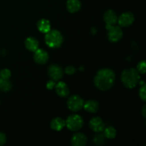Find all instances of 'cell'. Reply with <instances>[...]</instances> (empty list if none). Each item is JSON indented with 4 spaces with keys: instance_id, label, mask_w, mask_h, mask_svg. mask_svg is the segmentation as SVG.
I'll return each mask as SVG.
<instances>
[{
    "instance_id": "1",
    "label": "cell",
    "mask_w": 146,
    "mask_h": 146,
    "mask_svg": "<svg viewBox=\"0 0 146 146\" xmlns=\"http://www.w3.org/2000/svg\"><path fill=\"white\" fill-rule=\"evenodd\" d=\"M115 81V74L110 68H103L96 75L94 84L96 88L101 91H108L111 89Z\"/></svg>"
},
{
    "instance_id": "2",
    "label": "cell",
    "mask_w": 146,
    "mask_h": 146,
    "mask_svg": "<svg viewBox=\"0 0 146 146\" xmlns=\"http://www.w3.org/2000/svg\"><path fill=\"white\" fill-rule=\"evenodd\" d=\"M140 73L133 68H126L121 74V81L125 87L133 88L140 81Z\"/></svg>"
},
{
    "instance_id": "3",
    "label": "cell",
    "mask_w": 146,
    "mask_h": 146,
    "mask_svg": "<svg viewBox=\"0 0 146 146\" xmlns=\"http://www.w3.org/2000/svg\"><path fill=\"white\" fill-rule=\"evenodd\" d=\"M64 38L58 30H50L46 33L45 43L50 48H58L62 44Z\"/></svg>"
},
{
    "instance_id": "4",
    "label": "cell",
    "mask_w": 146,
    "mask_h": 146,
    "mask_svg": "<svg viewBox=\"0 0 146 146\" xmlns=\"http://www.w3.org/2000/svg\"><path fill=\"white\" fill-rule=\"evenodd\" d=\"M66 122L67 128L72 131H77L81 129L84 125V120L78 114H72L68 117Z\"/></svg>"
},
{
    "instance_id": "5",
    "label": "cell",
    "mask_w": 146,
    "mask_h": 146,
    "mask_svg": "<svg viewBox=\"0 0 146 146\" xmlns=\"http://www.w3.org/2000/svg\"><path fill=\"white\" fill-rule=\"evenodd\" d=\"M106 28L108 31V39L111 42H117L123 37V31L119 27L113 25H106Z\"/></svg>"
},
{
    "instance_id": "6",
    "label": "cell",
    "mask_w": 146,
    "mask_h": 146,
    "mask_svg": "<svg viewBox=\"0 0 146 146\" xmlns=\"http://www.w3.org/2000/svg\"><path fill=\"white\" fill-rule=\"evenodd\" d=\"M84 100L78 95L71 96L67 101V106L74 112L80 111L84 107Z\"/></svg>"
},
{
    "instance_id": "7",
    "label": "cell",
    "mask_w": 146,
    "mask_h": 146,
    "mask_svg": "<svg viewBox=\"0 0 146 146\" xmlns=\"http://www.w3.org/2000/svg\"><path fill=\"white\" fill-rule=\"evenodd\" d=\"M135 17L134 15L131 12L126 11L121 14L118 19V22L121 27H128L132 25L133 23L134 22Z\"/></svg>"
},
{
    "instance_id": "8",
    "label": "cell",
    "mask_w": 146,
    "mask_h": 146,
    "mask_svg": "<svg viewBox=\"0 0 146 146\" xmlns=\"http://www.w3.org/2000/svg\"><path fill=\"white\" fill-rule=\"evenodd\" d=\"M48 73L51 79L54 80V81H59L62 78L64 74L62 68L56 64H52L50 66L48 69Z\"/></svg>"
},
{
    "instance_id": "9",
    "label": "cell",
    "mask_w": 146,
    "mask_h": 146,
    "mask_svg": "<svg viewBox=\"0 0 146 146\" xmlns=\"http://www.w3.org/2000/svg\"><path fill=\"white\" fill-rule=\"evenodd\" d=\"M89 127L93 131L96 133H101L105 128L104 121L99 117H94L89 122Z\"/></svg>"
},
{
    "instance_id": "10",
    "label": "cell",
    "mask_w": 146,
    "mask_h": 146,
    "mask_svg": "<svg viewBox=\"0 0 146 146\" xmlns=\"http://www.w3.org/2000/svg\"><path fill=\"white\" fill-rule=\"evenodd\" d=\"M34 59L38 64H44L48 61V54L43 49H36L34 51Z\"/></svg>"
},
{
    "instance_id": "11",
    "label": "cell",
    "mask_w": 146,
    "mask_h": 146,
    "mask_svg": "<svg viewBox=\"0 0 146 146\" xmlns=\"http://www.w3.org/2000/svg\"><path fill=\"white\" fill-rule=\"evenodd\" d=\"M54 87H55L56 92L58 94V96L65 98V97L68 96L69 94V88H68V86L63 81L58 82V84H56Z\"/></svg>"
},
{
    "instance_id": "12",
    "label": "cell",
    "mask_w": 146,
    "mask_h": 146,
    "mask_svg": "<svg viewBox=\"0 0 146 146\" xmlns=\"http://www.w3.org/2000/svg\"><path fill=\"white\" fill-rule=\"evenodd\" d=\"M87 138L82 133L74 134L71 138V144L74 146H84L86 144Z\"/></svg>"
},
{
    "instance_id": "13",
    "label": "cell",
    "mask_w": 146,
    "mask_h": 146,
    "mask_svg": "<svg viewBox=\"0 0 146 146\" xmlns=\"http://www.w3.org/2000/svg\"><path fill=\"white\" fill-rule=\"evenodd\" d=\"M104 19L106 25H114L118 21V17L113 10L110 9L106 11L104 16Z\"/></svg>"
},
{
    "instance_id": "14",
    "label": "cell",
    "mask_w": 146,
    "mask_h": 146,
    "mask_svg": "<svg viewBox=\"0 0 146 146\" xmlns=\"http://www.w3.org/2000/svg\"><path fill=\"white\" fill-rule=\"evenodd\" d=\"M83 108H84L85 111H86L87 112L94 113H96L99 109V104L95 100H88L84 103Z\"/></svg>"
},
{
    "instance_id": "15",
    "label": "cell",
    "mask_w": 146,
    "mask_h": 146,
    "mask_svg": "<svg viewBox=\"0 0 146 146\" xmlns=\"http://www.w3.org/2000/svg\"><path fill=\"white\" fill-rule=\"evenodd\" d=\"M65 125V121L63 120L62 118H58V117L54 118V119L51 121V123H50V126H51V129L56 131H61Z\"/></svg>"
},
{
    "instance_id": "16",
    "label": "cell",
    "mask_w": 146,
    "mask_h": 146,
    "mask_svg": "<svg viewBox=\"0 0 146 146\" xmlns=\"http://www.w3.org/2000/svg\"><path fill=\"white\" fill-rule=\"evenodd\" d=\"M67 9L71 13H76L80 10L81 3L80 0H68L66 4Z\"/></svg>"
},
{
    "instance_id": "17",
    "label": "cell",
    "mask_w": 146,
    "mask_h": 146,
    "mask_svg": "<svg viewBox=\"0 0 146 146\" xmlns=\"http://www.w3.org/2000/svg\"><path fill=\"white\" fill-rule=\"evenodd\" d=\"M25 46L29 51H35L38 48V41L34 37H29L25 41Z\"/></svg>"
},
{
    "instance_id": "18",
    "label": "cell",
    "mask_w": 146,
    "mask_h": 146,
    "mask_svg": "<svg viewBox=\"0 0 146 146\" xmlns=\"http://www.w3.org/2000/svg\"><path fill=\"white\" fill-rule=\"evenodd\" d=\"M37 27L41 33L46 34L51 30V23L48 19H41L37 23Z\"/></svg>"
},
{
    "instance_id": "19",
    "label": "cell",
    "mask_w": 146,
    "mask_h": 146,
    "mask_svg": "<svg viewBox=\"0 0 146 146\" xmlns=\"http://www.w3.org/2000/svg\"><path fill=\"white\" fill-rule=\"evenodd\" d=\"M12 88V84L9 79L0 78V90L4 92H8Z\"/></svg>"
},
{
    "instance_id": "20",
    "label": "cell",
    "mask_w": 146,
    "mask_h": 146,
    "mask_svg": "<svg viewBox=\"0 0 146 146\" xmlns=\"http://www.w3.org/2000/svg\"><path fill=\"white\" fill-rule=\"evenodd\" d=\"M104 135L106 138L108 139H113L116 136V130L112 126H108L104 129Z\"/></svg>"
},
{
    "instance_id": "21",
    "label": "cell",
    "mask_w": 146,
    "mask_h": 146,
    "mask_svg": "<svg viewBox=\"0 0 146 146\" xmlns=\"http://www.w3.org/2000/svg\"><path fill=\"white\" fill-rule=\"evenodd\" d=\"M94 143L96 145H102L105 143L106 142V137L104 136V134H97L94 137Z\"/></svg>"
},
{
    "instance_id": "22",
    "label": "cell",
    "mask_w": 146,
    "mask_h": 146,
    "mask_svg": "<svg viewBox=\"0 0 146 146\" xmlns=\"http://www.w3.org/2000/svg\"><path fill=\"white\" fill-rule=\"evenodd\" d=\"M11 76V71L8 68H4L0 71V78H4V79H9Z\"/></svg>"
},
{
    "instance_id": "23",
    "label": "cell",
    "mask_w": 146,
    "mask_h": 146,
    "mask_svg": "<svg viewBox=\"0 0 146 146\" xmlns=\"http://www.w3.org/2000/svg\"><path fill=\"white\" fill-rule=\"evenodd\" d=\"M137 71L143 74L145 73V61L144 60L140 61L138 64V65H137Z\"/></svg>"
},
{
    "instance_id": "24",
    "label": "cell",
    "mask_w": 146,
    "mask_h": 146,
    "mask_svg": "<svg viewBox=\"0 0 146 146\" xmlns=\"http://www.w3.org/2000/svg\"><path fill=\"white\" fill-rule=\"evenodd\" d=\"M145 84H143L142 87H141L139 90V96H140V98L143 100V101H145Z\"/></svg>"
},
{
    "instance_id": "25",
    "label": "cell",
    "mask_w": 146,
    "mask_h": 146,
    "mask_svg": "<svg viewBox=\"0 0 146 146\" xmlns=\"http://www.w3.org/2000/svg\"><path fill=\"white\" fill-rule=\"evenodd\" d=\"M65 72L68 75H72V74H75L76 72V68L75 67L73 66H68L66 68H65Z\"/></svg>"
},
{
    "instance_id": "26",
    "label": "cell",
    "mask_w": 146,
    "mask_h": 146,
    "mask_svg": "<svg viewBox=\"0 0 146 146\" xmlns=\"http://www.w3.org/2000/svg\"><path fill=\"white\" fill-rule=\"evenodd\" d=\"M6 141H7V136H6V135L4 133L0 132V146L4 145Z\"/></svg>"
},
{
    "instance_id": "27",
    "label": "cell",
    "mask_w": 146,
    "mask_h": 146,
    "mask_svg": "<svg viewBox=\"0 0 146 146\" xmlns=\"http://www.w3.org/2000/svg\"><path fill=\"white\" fill-rule=\"evenodd\" d=\"M54 86H55V81L54 80H51V81H48V83L46 84V87L48 89H53Z\"/></svg>"
},
{
    "instance_id": "28",
    "label": "cell",
    "mask_w": 146,
    "mask_h": 146,
    "mask_svg": "<svg viewBox=\"0 0 146 146\" xmlns=\"http://www.w3.org/2000/svg\"><path fill=\"white\" fill-rule=\"evenodd\" d=\"M145 111H146L145 106H143V108H142V114H143V116L144 117V118H145V116H146Z\"/></svg>"
}]
</instances>
